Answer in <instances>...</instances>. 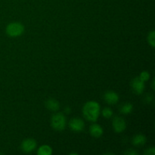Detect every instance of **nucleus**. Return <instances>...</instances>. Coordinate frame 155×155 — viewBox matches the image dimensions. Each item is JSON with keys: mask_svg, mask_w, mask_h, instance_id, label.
I'll use <instances>...</instances> for the list:
<instances>
[{"mask_svg": "<svg viewBox=\"0 0 155 155\" xmlns=\"http://www.w3.org/2000/svg\"><path fill=\"white\" fill-rule=\"evenodd\" d=\"M84 117L91 122H95L100 114V106L96 101H91L86 103L83 108Z\"/></svg>", "mask_w": 155, "mask_h": 155, "instance_id": "1", "label": "nucleus"}, {"mask_svg": "<svg viewBox=\"0 0 155 155\" xmlns=\"http://www.w3.org/2000/svg\"><path fill=\"white\" fill-rule=\"evenodd\" d=\"M24 32V27L19 22L10 23L6 27V33L11 37H18L21 36Z\"/></svg>", "mask_w": 155, "mask_h": 155, "instance_id": "2", "label": "nucleus"}, {"mask_svg": "<svg viewBox=\"0 0 155 155\" xmlns=\"http://www.w3.org/2000/svg\"><path fill=\"white\" fill-rule=\"evenodd\" d=\"M51 127L57 131H62L66 127V118L61 113L54 114L51 119Z\"/></svg>", "mask_w": 155, "mask_h": 155, "instance_id": "3", "label": "nucleus"}, {"mask_svg": "<svg viewBox=\"0 0 155 155\" xmlns=\"http://www.w3.org/2000/svg\"><path fill=\"white\" fill-rule=\"evenodd\" d=\"M69 127L72 131L80 133L84 130L85 124L83 120L80 118H73L69 122Z\"/></svg>", "mask_w": 155, "mask_h": 155, "instance_id": "4", "label": "nucleus"}, {"mask_svg": "<svg viewBox=\"0 0 155 155\" xmlns=\"http://www.w3.org/2000/svg\"><path fill=\"white\" fill-rule=\"evenodd\" d=\"M112 124H113L114 131L118 133H120L122 132H124L125 130V129L127 128V124H126L125 120L122 117H116L113 120Z\"/></svg>", "mask_w": 155, "mask_h": 155, "instance_id": "5", "label": "nucleus"}, {"mask_svg": "<svg viewBox=\"0 0 155 155\" xmlns=\"http://www.w3.org/2000/svg\"><path fill=\"white\" fill-rule=\"evenodd\" d=\"M131 86L133 92L138 95H140L143 92L144 89H145V82L142 81L139 79V77H136L132 81Z\"/></svg>", "mask_w": 155, "mask_h": 155, "instance_id": "6", "label": "nucleus"}, {"mask_svg": "<svg viewBox=\"0 0 155 155\" xmlns=\"http://www.w3.org/2000/svg\"><path fill=\"white\" fill-rule=\"evenodd\" d=\"M36 148V142L33 139H27L21 143V149L25 153H30Z\"/></svg>", "mask_w": 155, "mask_h": 155, "instance_id": "7", "label": "nucleus"}, {"mask_svg": "<svg viewBox=\"0 0 155 155\" xmlns=\"http://www.w3.org/2000/svg\"><path fill=\"white\" fill-rule=\"evenodd\" d=\"M104 99L107 104H115L117 103L118 100H119V96H118V95L115 92L108 91V92L104 93Z\"/></svg>", "mask_w": 155, "mask_h": 155, "instance_id": "8", "label": "nucleus"}, {"mask_svg": "<svg viewBox=\"0 0 155 155\" xmlns=\"http://www.w3.org/2000/svg\"><path fill=\"white\" fill-rule=\"evenodd\" d=\"M89 132H90L91 136H93L94 138H100L103 134V129L98 124H92L89 129Z\"/></svg>", "mask_w": 155, "mask_h": 155, "instance_id": "9", "label": "nucleus"}, {"mask_svg": "<svg viewBox=\"0 0 155 155\" xmlns=\"http://www.w3.org/2000/svg\"><path fill=\"white\" fill-rule=\"evenodd\" d=\"M45 106L48 110H51V111H56L60 108V104L57 100L54 99V98H49L45 102Z\"/></svg>", "mask_w": 155, "mask_h": 155, "instance_id": "10", "label": "nucleus"}, {"mask_svg": "<svg viewBox=\"0 0 155 155\" xmlns=\"http://www.w3.org/2000/svg\"><path fill=\"white\" fill-rule=\"evenodd\" d=\"M145 142H146V137L144 135H136L133 139V144L135 146H142V145H145Z\"/></svg>", "mask_w": 155, "mask_h": 155, "instance_id": "11", "label": "nucleus"}, {"mask_svg": "<svg viewBox=\"0 0 155 155\" xmlns=\"http://www.w3.org/2000/svg\"><path fill=\"white\" fill-rule=\"evenodd\" d=\"M37 154L39 155H50L52 154V148L48 145H42L38 149Z\"/></svg>", "mask_w": 155, "mask_h": 155, "instance_id": "12", "label": "nucleus"}, {"mask_svg": "<svg viewBox=\"0 0 155 155\" xmlns=\"http://www.w3.org/2000/svg\"><path fill=\"white\" fill-rule=\"evenodd\" d=\"M133 110V106L130 103H126V104H123L120 107V112L124 114H129L132 113Z\"/></svg>", "mask_w": 155, "mask_h": 155, "instance_id": "13", "label": "nucleus"}, {"mask_svg": "<svg viewBox=\"0 0 155 155\" xmlns=\"http://www.w3.org/2000/svg\"><path fill=\"white\" fill-rule=\"evenodd\" d=\"M148 43L151 45V47L155 46V32L154 31H151V33L148 34Z\"/></svg>", "mask_w": 155, "mask_h": 155, "instance_id": "14", "label": "nucleus"}, {"mask_svg": "<svg viewBox=\"0 0 155 155\" xmlns=\"http://www.w3.org/2000/svg\"><path fill=\"white\" fill-rule=\"evenodd\" d=\"M102 115L104 117L108 119V118H110L113 116V111H112L111 109L109 108V107H105V108L103 109Z\"/></svg>", "mask_w": 155, "mask_h": 155, "instance_id": "15", "label": "nucleus"}, {"mask_svg": "<svg viewBox=\"0 0 155 155\" xmlns=\"http://www.w3.org/2000/svg\"><path fill=\"white\" fill-rule=\"evenodd\" d=\"M139 77L142 81L146 82L149 80L150 74L148 72V71H142V72L140 74V75H139Z\"/></svg>", "mask_w": 155, "mask_h": 155, "instance_id": "16", "label": "nucleus"}, {"mask_svg": "<svg viewBox=\"0 0 155 155\" xmlns=\"http://www.w3.org/2000/svg\"><path fill=\"white\" fill-rule=\"evenodd\" d=\"M145 154L146 155H154L155 154V149L154 148H148L146 151H145Z\"/></svg>", "mask_w": 155, "mask_h": 155, "instance_id": "17", "label": "nucleus"}, {"mask_svg": "<svg viewBox=\"0 0 155 155\" xmlns=\"http://www.w3.org/2000/svg\"><path fill=\"white\" fill-rule=\"evenodd\" d=\"M125 154H128V155H136V154H138V152H137V151H134V150L129 149L128 151H126Z\"/></svg>", "mask_w": 155, "mask_h": 155, "instance_id": "18", "label": "nucleus"}, {"mask_svg": "<svg viewBox=\"0 0 155 155\" xmlns=\"http://www.w3.org/2000/svg\"><path fill=\"white\" fill-rule=\"evenodd\" d=\"M152 98H153V97L151 96V95H147V98H145V101H147L148 102H150V101L152 100Z\"/></svg>", "mask_w": 155, "mask_h": 155, "instance_id": "19", "label": "nucleus"}]
</instances>
